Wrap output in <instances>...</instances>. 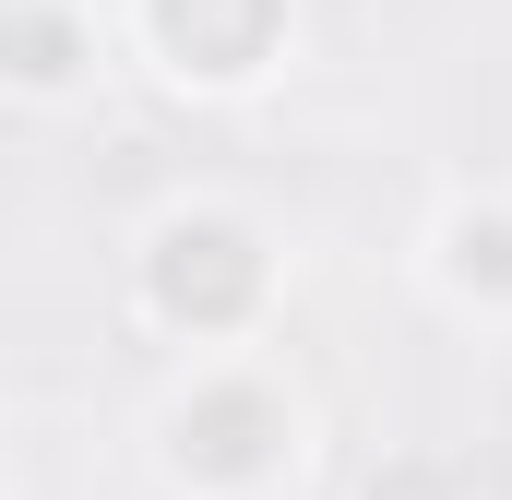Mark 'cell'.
Segmentation results:
<instances>
[{
    "label": "cell",
    "mask_w": 512,
    "mask_h": 500,
    "mask_svg": "<svg viewBox=\"0 0 512 500\" xmlns=\"http://www.w3.org/2000/svg\"><path fill=\"white\" fill-rule=\"evenodd\" d=\"M298 465V429H286V393L262 381H203L167 405V477L203 500H262Z\"/></svg>",
    "instance_id": "1"
},
{
    "label": "cell",
    "mask_w": 512,
    "mask_h": 500,
    "mask_svg": "<svg viewBox=\"0 0 512 500\" xmlns=\"http://www.w3.org/2000/svg\"><path fill=\"white\" fill-rule=\"evenodd\" d=\"M143 298H155V322H179V334H239L262 310V239L239 215H167V227L143 239Z\"/></svg>",
    "instance_id": "2"
},
{
    "label": "cell",
    "mask_w": 512,
    "mask_h": 500,
    "mask_svg": "<svg viewBox=\"0 0 512 500\" xmlns=\"http://www.w3.org/2000/svg\"><path fill=\"white\" fill-rule=\"evenodd\" d=\"M143 48L191 96H239L286 48V0H143Z\"/></svg>",
    "instance_id": "3"
},
{
    "label": "cell",
    "mask_w": 512,
    "mask_h": 500,
    "mask_svg": "<svg viewBox=\"0 0 512 500\" xmlns=\"http://www.w3.org/2000/svg\"><path fill=\"white\" fill-rule=\"evenodd\" d=\"M441 286L453 298H512V215H453L441 227Z\"/></svg>",
    "instance_id": "4"
},
{
    "label": "cell",
    "mask_w": 512,
    "mask_h": 500,
    "mask_svg": "<svg viewBox=\"0 0 512 500\" xmlns=\"http://www.w3.org/2000/svg\"><path fill=\"white\" fill-rule=\"evenodd\" d=\"M12 48H24V60H12V84H24V96H60V84H72V48H84V24H72L60 0H36Z\"/></svg>",
    "instance_id": "5"
},
{
    "label": "cell",
    "mask_w": 512,
    "mask_h": 500,
    "mask_svg": "<svg viewBox=\"0 0 512 500\" xmlns=\"http://www.w3.org/2000/svg\"><path fill=\"white\" fill-rule=\"evenodd\" d=\"M370 500H465V477H453V465H382Z\"/></svg>",
    "instance_id": "6"
}]
</instances>
